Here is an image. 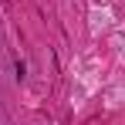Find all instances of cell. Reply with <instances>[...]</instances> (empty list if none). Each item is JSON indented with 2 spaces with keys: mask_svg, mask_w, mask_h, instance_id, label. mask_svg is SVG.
I'll return each mask as SVG.
<instances>
[]
</instances>
